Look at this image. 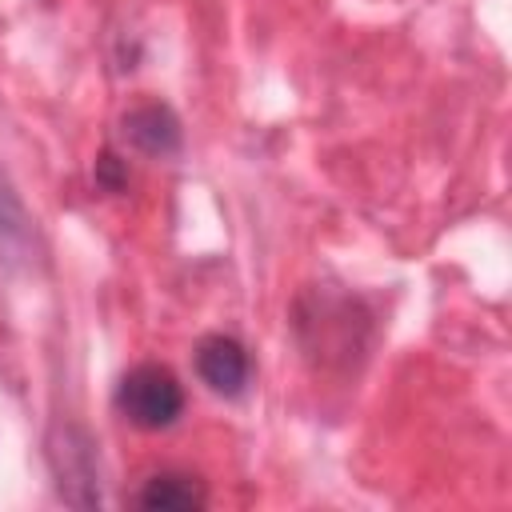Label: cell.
<instances>
[{
    "label": "cell",
    "mask_w": 512,
    "mask_h": 512,
    "mask_svg": "<svg viewBox=\"0 0 512 512\" xmlns=\"http://www.w3.org/2000/svg\"><path fill=\"white\" fill-rule=\"evenodd\" d=\"M120 132L144 156H160L164 160V156H172L180 148V120L172 116L168 104H156V100L152 104H136L132 112H124Z\"/></svg>",
    "instance_id": "obj_3"
},
{
    "label": "cell",
    "mask_w": 512,
    "mask_h": 512,
    "mask_svg": "<svg viewBox=\"0 0 512 512\" xmlns=\"http://www.w3.org/2000/svg\"><path fill=\"white\" fill-rule=\"evenodd\" d=\"M116 408L128 424L144 432L172 428L184 412V384L164 364H136L116 384Z\"/></svg>",
    "instance_id": "obj_1"
},
{
    "label": "cell",
    "mask_w": 512,
    "mask_h": 512,
    "mask_svg": "<svg viewBox=\"0 0 512 512\" xmlns=\"http://www.w3.org/2000/svg\"><path fill=\"white\" fill-rule=\"evenodd\" d=\"M196 376L216 392V396H240L248 388V376H252V364H248V352L240 340L224 336V332H212L196 344Z\"/></svg>",
    "instance_id": "obj_2"
},
{
    "label": "cell",
    "mask_w": 512,
    "mask_h": 512,
    "mask_svg": "<svg viewBox=\"0 0 512 512\" xmlns=\"http://www.w3.org/2000/svg\"><path fill=\"white\" fill-rule=\"evenodd\" d=\"M96 176H100V184H108V188H120V184H124L120 160H116L112 152H104V156H100V164H96Z\"/></svg>",
    "instance_id": "obj_5"
},
{
    "label": "cell",
    "mask_w": 512,
    "mask_h": 512,
    "mask_svg": "<svg viewBox=\"0 0 512 512\" xmlns=\"http://www.w3.org/2000/svg\"><path fill=\"white\" fill-rule=\"evenodd\" d=\"M136 504L148 512H196L208 504V492L196 476L188 472H156L144 480V488L136 492Z\"/></svg>",
    "instance_id": "obj_4"
}]
</instances>
